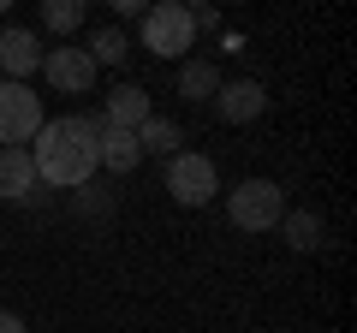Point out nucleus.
<instances>
[{
	"label": "nucleus",
	"instance_id": "obj_10",
	"mask_svg": "<svg viewBox=\"0 0 357 333\" xmlns=\"http://www.w3.org/2000/svg\"><path fill=\"white\" fill-rule=\"evenodd\" d=\"M30 191H36V161H30V149H0V196L6 203H24Z\"/></svg>",
	"mask_w": 357,
	"mask_h": 333
},
{
	"label": "nucleus",
	"instance_id": "obj_12",
	"mask_svg": "<svg viewBox=\"0 0 357 333\" xmlns=\"http://www.w3.org/2000/svg\"><path fill=\"white\" fill-rule=\"evenodd\" d=\"M178 143H185V137H178V125H173V119H161V114H149V119L137 125V149H143V155H161V161H173Z\"/></svg>",
	"mask_w": 357,
	"mask_h": 333
},
{
	"label": "nucleus",
	"instance_id": "obj_11",
	"mask_svg": "<svg viewBox=\"0 0 357 333\" xmlns=\"http://www.w3.org/2000/svg\"><path fill=\"white\" fill-rule=\"evenodd\" d=\"M96 149H102V166H114V173H131V166L143 161V149H137V131H114V125H102Z\"/></svg>",
	"mask_w": 357,
	"mask_h": 333
},
{
	"label": "nucleus",
	"instance_id": "obj_16",
	"mask_svg": "<svg viewBox=\"0 0 357 333\" xmlns=\"http://www.w3.org/2000/svg\"><path fill=\"white\" fill-rule=\"evenodd\" d=\"M42 24H48L54 36L77 30V24H84V0H48V6H42Z\"/></svg>",
	"mask_w": 357,
	"mask_h": 333
},
{
	"label": "nucleus",
	"instance_id": "obj_7",
	"mask_svg": "<svg viewBox=\"0 0 357 333\" xmlns=\"http://www.w3.org/2000/svg\"><path fill=\"white\" fill-rule=\"evenodd\" d=\"M262 107H268V90L256 77H232V84L215 90V114L227 119V125H250V119H262Z\"/></svg>",
	"mask_w": 357,
	"mask_h": 333
},
{
	"label": "nucleus",
	"instance_id": "obj_3",
	"mask_svg": "<svg viewBox=\"0 0 357 333\" xmlns=\"http://www.w3.org/2000/svg\"><path fill=\"white\" fill-rule=\"evenodd\" d=\"M42 131V95L0 77V149H24Z\"/></svg>",
	"mask_w": 357,
	"mask_h": 333
},
{
	"label": "nucleus",
	"instance_id": "obj_1",
	"mask_svg": "<svg viewBox=\"0 0 357 333\" xmlns=\"http://www.w3.org/2000/svg\"><path fill=\"white\" fill-rule=\"evenodd\" d=\"M96 137H102V114L42 119L36 149H30V161H36V179H42V185H60V191H84V185L96 179V166H102Z\"/></svg>",
	"mask_w": 357,
	"mask_h": 333
},
{
	"label": "nucleus",
	"instance_id": "obj_14",
	"mask_svg": "<svg viewBox=\"0 0 357 333\" xmlns=\"http://www.w3.org/2000/svg\"><path fill=\"white\" fill-rule=\"evenodd\" d=\"M280 232H286L292 250H316V244H321V220L310 215V208H286V215H280Z\"/></svg>",
	"mask_w": 357,
	"mask_h": 333
},
{
	"label": "nucleus",
	"instance_id": "obj_5",
	"mask_svg": "<svg viewBox=\"0 0 357 333\" xmlns=\"http://www.w3.org/2000/svg\"><path fill=\"white\" fill-rule=\"evenodd\" d=\"M167 191H173V203H185V208H203L208 196L220 191V179H215V161H208V155L178 149L173 161H167Z\"/></svg>",
	"mask_w": 357,
	"mask_h": 333
},
{
	"label": "nucleus",
	"instance_id": "obj_9",
	"mask_svg": "<svg viewBox=\"0 0 357 333\" xmlns=\"http://www.w3.org/2000/svg\"><path fill=\"white\" fill-rule=\"evenodd\" d=\"M143 119H149V90L143 84H119L102 107V125H114V131H137Z\"/></svg>",
	"mask_w": 357,
	"mask_h": 333
},
{
	"label": "nucleus",
	"instance_id": "obj_8",
	"mask_svg": "<svg viewBox=\"0 0 357 333\" xmlns=\"http://www.w3.org/2000/svg\"><path fill=\"white\" fill-rule=\"evenodd\" d=\"M42 65V54H36V36L30 30H0V72H6V84H24L30 72Z\"/></svg>",
	"mask_w": 357,
	"mask_h": 333
},
{
	"label": "nucleus",
	"instance_id": "obj_6",
	"mask_svg": "<svg viewBox=\"0 0 357 333\" xmlns=\"http://www.w3.org/2000/svg\"><path fill=\"white\" fill-rule=\"evenodd\" d=\"M42 77H48L60 95H89L96 90V60L84 48H48L42 54Z\"/></svg>",
	"mask_w": 357,
	"mask_h": 333
},
{
	"label": "nucleus",
	"instance_id": "obj_15",
	"mask_svg": "<svg viewBox=\"0 0 357 333\" xmlns=\"http://www.w3.org/2000/svg\"><path fill=\"white\" fill-rule=\"evenodd\" d=\"M126 48H131V42L119 36V30H96L84 54H89V60H96V72H102V65H119V60H126Z\"/></svg>",
	"mask_w": 357,
	"mask_h": 333
},
{
	"label": "nucleus",
	"instance_id": "obj_13",
	"mask_svg": "<svg viewBox=\"0 0 357 333\" xmlns=\"http://www.w3.org/2000/svg\"><path fill=\"white\" fill-rule=\"evenodd\" d=\"M215 90H220V72L208 60H185L178 65V95H185V102H215Z\"/></svg>",
	"mask_w": 357,
	"mask_h": 333
},
{
	"label": "nucleus",
	"instance_id": "obj_18",
	"mask_svg": "<svg viewBox=\"0 0 357 333\" xmlns=\"http://www.w3.org/2000/svg\"><path fill=\"white\" fill-rule=\"evenodd\" d=\"M0 333H30V327H24V321L13 316V309H0Z\"/></svg>",
	"mask_w": 357,
	"mask_h": 333
},
{
	"label": "nucleus",
	"instance_id": "obj_2",
	"mask_svg": "<svg viewBox=\"0 0 357 333\" xmlns=\"http://www.w3.org/2000/svg\"><path fill=\"white\" fill-rule=\"evenodd\" d=\"M227 215H232L238 232H274L280 215H286V191L274 179H244L238 191L227 196Z\"/></svg>",
	"mask_w": 357,
	"mask_h": 333
},
{
	"label": "nucleus",
	"instance_id": "obj_17",
	"mask_svg": "<svg viewBox=\"0 0 357 333\" xmlns=\"http://www.w3.org/2000/svg\"><path fill=\"white\" fill-rule=\"evenodd\" d=\"M185 13H191V30H215V24H220L215 6H185Z\"/></svg>",
	"mask_w": 357,
	"mask_h": 333
},
{
	"label": "nucleus",
	"instance_id": "obj_4",
	"mask_svg": "<svg viewBox=\"0 0 357 333\" xmlns=\"http://www.w3.org/2000/svg\"><path fill=\"white\" fill-rule=\"evenodd\" d=\"M191 42H197V30H191V13H185L178 0H161V6H149V13H143V48H149V54L178 60Z\"/></svg>",
	"mask_w": 357,
	"mask_h": 333
}]
</instances>
